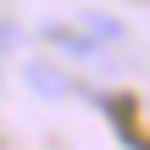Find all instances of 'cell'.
I'll return each mask as SVG.
<instances>
[{
	"label": "cell",
	"instance_id": "obj_1",
	"mask_svg": "<svg viewBox=\"0 0 150 150\" xmlns=\"http://www.w3.org/2000/svg\"><path fill=\"white\" fill-rule=\"evenodd\" d=\"M50 39H56L61 50H78V56H89V50H95V39H83L78 28H50Z\"/></svg>",
	"mask_w": 150,
	"mask_h": 150
},
{
	"label": "cell",
	"instance_id": "obj_2",
	"mask_svg": "<svg viewBox=\"0 0 150 150\" xmlns=\"http://www.w3.org/2000/svg\"><path fill=\"white\" fill-rule=\"evenodd\" d=\"M83 28H89L95 39H122V22H111V17H100V11H89V17H83Z\"/></svg>",
	"mask_w": 150,
	"mask_h": 150
},
{
	"label": "cell",
	"instance_id": "obj_3",
	"mask_svg": "<svg viewBox=\"0 0 150 150\" xmlns=\"http://www.w3.org/2000/svg\"><path fill=\"white\" fill-rule=\"evenodd\" d=\"M11 39H17V33H11V28L0 22V61H6V50H11Z\"/></svg>",
	"mask_w": 150,
	"mask_h": 150
}]
</instances>
